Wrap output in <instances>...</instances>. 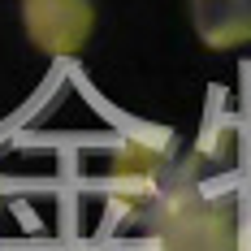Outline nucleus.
<instances>
[{"mask_svg": "<svg viewBox=\"0 0 251 251\" xmlns=\"http://www.w3.org/2000/svg\"><path fill=\"white\" fill-rule=\"evenodd\" d=\"M203 174L195 156H182L174 130L134 126L122 130L104 160V200L126 226H148V217L174 195L186 177Z\"/></svg>", "mask_w": 251, "mask_h": 251, "instance_id": "f257e3e1", "label": "nucleus"}, {"mask_svg": "<svg viewBox=\"0 0 251 251\" xmlns=\"http://www.w3.org/2000/svg\"><path fill=\"white\" fill-rule=\"evenodd\" d=\"M238 203L208 191L203 174H195L148 217L143 251H238Z\"/></svg>", "mask_w": 251, "mask_h": 251, "instance_id": "f03ea898", "label": "nucleus"}, {"mask_svg": "<svg viewBox=\"0 0 251 251\" xmlns=\"http://www.w3.org/2000/svg\"><path fill=\"white\" fill-rule=\"evenodd\" d=\"M18 18H22L26 44L48 61L82 56L96 35V4L91 0H22Z\"/></svg>", "mask_w": 251, "mask_h": 251, "instance_id": "7ed1b4c3", "label": "nucleus"}, {"mask_svg": "<svg viewBox=\"0 0 251 251\" xmlns=\"http://www.w3.org/2000/svg\"><path fill=\"white\" fill-rule=\"evenodd\" d=\"M186 18L208 52L251 48V0H186Z\"/></svg>", "mask_w": 251, "mask_h": 251, "instance_id": "20e7f679", "label": "nucleus"}, {"mask_svg": "<svg viewBox=\"0 0 251 251\" xmlns=\"http://www.w3.org/2000/svg\"><path fill=\"white\" fill-rule=\"evenodd\" d=\"M238 251H251V217H243V234H238Z\"/></svg>", "mask_w": 251, "mask_h": 251, "instance_id": "39448f33", "label": "nucleus"}, {"mask_svg": "<svg viewBox=\"0 0 251 251\" xmlns=\"http://www.w3.org/2000/svg\"><path fill=\"white\" fill-rule=\"evenodd\" d=\"M0 208H4V195H0Z\"/></svg>", "mask_w": 251, "mask_h": 251, "instance_id": "423d86ee", "label": "nucleus"}]
</instances>
